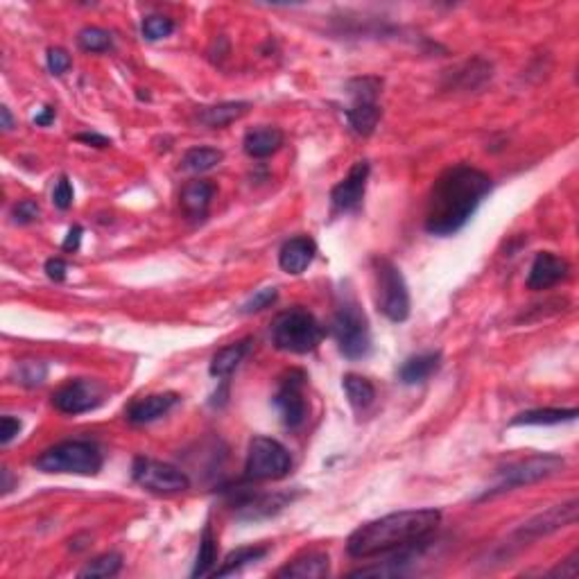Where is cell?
<instances>
[{"mask_svg":"<svg viewBox=\"0 0 579 579\" xmlns=\"http://www.w3.org/2000/svg\"><path fill=\"white\" fill-rule=\"evenodd\" d=\"M267 552H270L267 545H247V548L234 550V552L226 554L225 564L213 570V577H229V575L240 573L245 566H251L263 557H267Z\"/></svg>","mask_w":579,"mask_h":579,"instance_id":"cell-25","label":"cell"},{"mask_svg":"<svg viewBox=\"0 0 579 579\" xmlns=\"http://www.w3.org/2000/svg\"><path fill=\"white\" fill-rule=\"evenodd\" d=\"M315 254H317V245L313 238H308V235L290 238L279 251L281 270L295 276L304 274V272L308 270V265L315 260Z\"/></svg>","mask_w":579,"mask_h":579,"instance_id":"cell-16","label":"cell"},{"mask_svg":"<svg viewBox=\"0 0 579 579\" xmlns=\"http://www.w3.org/2000/svg\"><path fill=\"white\" fill-rule=\"evenodd\" d=\"M131 475L143 489L152 491V494L172 496L190 489V480L184 471L172 464H165V462L150 460V457H136L134 466H131Z\"/></svg>","mask_w":579,"mask_h":579,"instance_id":"cell-9","label":"cell"},{"mask_svg":"<svg viewBox=\"0 0 579 579\" xmlns=\"http://www.w3.org/2000/svg\"><path fill=\"white\" fill-rule=\"evenodd\" d=\"M367 181H369V163L358 161L349 171V175L330 190V204L335 213H353L365 200Z\"/></svg>","mask_w":579,"mask_h":579,"instance_id":"cell-14","label":"cell"},{"mask_svg":"<svg viewBox=\"0 0 579 579\" xmlns=\"http://www.w3.org/2000/svg\"><path fill=\"white\" fill-rule=\"evenodd\" d=\"M10 491H12L10 469H3V494H10Z\"/></svg>","mask_w":579,"mask_h":579,"instance_id":"cell-45","label":"cell"},{"mask_svg":"<svg viewBox=\"0 0 579 579\" xmlns=\"http://www.w3.org/2000/svg\"><path fill=\"white\" fill-rule=\"evenodd\" d=\"M491 193V179L471 165H453L430 190L425 231L432 235H455L473 218L478 206Z\"/></svg>","mask_w":579,"mask_h":579,"instance_id":"cell-1","label":"cell"},{"mask_svg":"<svg viewBox=\"0 0 579 579\" xmlns=\"http://www.w3.org/2000/svg\"><path fill=\"white\" fill-rule=\"evenodd\" d=\"M107 387L98 380L89 378H77L66 383L64 387L52 394V405L55 409L64 412V415H84V412H91V409L100 408L105 403Z\"/></svg>","mask_w":579,"mask_h":579,"instance_id":"cell-10","label":"cell"},{"mask_svg":"<svg viewBox=\"0 0 579 579\" xmlns=\"http://www.w3.org/2000/svg\"><path fill=\"white\" fill-rule=\"evenodd\" d=\"M579 554L577 552H573L568 557V559L564 561V564H559L557 566V568H552L550 570V577H577V573H579Z\"/></svg>","mask_w":579,"mask_h":579,"instance_id":"cell-39","label":"cell"},{"mask_svg":"<svg viewBox=\"0 0 579 579\" xmlns=\"http://www.w3.org/2000/svg\"><path fill=\"white\" fill-rule=\"evenodd\" d=\"M70 64H73V59H70V55L66 51H61V48H51L48 51V70H51L52 75H64L66 70L70 68Z\"/></svg>","mask_w":579,"mask_h":579,"instance_id":"cell-37","label":"cell"},{"mask_svg":"<svg viewBox=\"0 0 579 579\" xmlns=\"http://www.w3.org/2000/svg\"><path fill=\"white\" fill-rule=\"evenodd\" d=\"M175 32V20L168 19V16H147L143 20V36L150 41H159L165 39V36H171Z\"/></svg>","mask_w":579,"mask_h":579,"instance_id":"cell-33","label":"cell"},{"mask_svg":"<svg viewBox=\"0 0 579 579\" xmlns=\"http://www.w3.org/2000/svg\"><path fill=\"white\" fill-rule=\"evenodd\" d=\"M577 514H579L577 500H568V503L564 504L550 507V510L532 516L527 523L520 525V527L514 532V539L535 541V539H541V536H548L552 535V532H557V529L573 525L575 520H577Z\"/></svg>","mask_w":579,"mask_h":579,"instance_id":"cell-12","label":"cell"},{"mask_svg":"<svg viewBox=\"0 0 579 579\" xmlns=\"http://www.w3.org/2000/svg\"><path fill=\"white\" fill-rule=\"evenodd\" d=\"M39 204H36L35 200L19 202V204L14 206V210H12V215H14V220L19 222V225H30V222H35L36 218H39Z\"/></svg>","mask_w":579,"mask_h":579,"instance_id":"cell-36","label":"cell"},{"mask_svg":"<svg viewBox=\"0 0 579 579\" xmlns=\"http://www.w3.org/2000/svg\"><path fill=\"white\" fill-rule=\"evenodd\" d=\"M66 272H68V265H66L64 258L45 260V274H48V279H52V281H64L66 279Z\"/></svg>","mask_w":579,"mask_h":579,"instance_id":"cell-40","label":"cell"},{"mask_svg":"<svg viewBox=\"0 0 579 579\" xmlns=\"http://www.w3.org/2000/svg\"><path fill=\"white\" fill-rule=\"evenodd\" d=\"M299 494H256V491H238L234 494V500H231V507H234L235 516L240 520H260V519H270V516H276L279 512H283L292 500Z\"/></svg>","mask_w":579,"mask_h":579,"instance_id":"cell-13","label":"cell"},{"mask_svg":"<svg viewBox=\"0 0 579 579\" xmlns=\"http://www.w3.org/2000/svg\"><path fill=\"white\" fill-rule=\"evenodd\" d=\"M276 299H279V290L263 288V290H258V292H256L250 301H245V305H242V313H258V310L270 308Z\"/></svg>","mask_w":579,"mask_h":579,"instance_id":"cell-34","label":"cell"},{"mask_svg":"<svg viewBox=\"0 0 579 579\" xmlns=\"http://www.w3.org/2000/svg\"><path fill=\"white\" fill-rule=\"evenodd\" d=\"M250 349L251 340H240L235 342V345H229L218 351V353L213 355V360H210V376H213V378H226V376L234 374L240 362L245 360V355L250 353Z\"/></svg>","mask_w":579,"mask_h":579,"instance_id":"cell-24","label":"cell"},{"mask_svg":"<svg viewBox=\"0 0 579 579\" xmlns=\"http://www.w3.org/2000/svg\"><path fill=\"white\" fill-rule=\"evenodd\" d=\"M376 305L390 321H405L409 317V292L403 274L392 260L374 258Z\"/></svg>","mask_w":579,"mask_h":579,"instance_id":"cell-7","label":"cell"},{"mask_svg":"<svg viewBox=\"0 0 579 579\" xmlns=\"http://www.w3.org/2000/svg\"><path fill=\"white\" fill-rule=\"evenodd\" d=\"M177 403H179V396H177L175 392L145 396V399H139L136 403L130 405V409H127V421L134 425L152 424V421L168 415Z\"/></svg>","mask_w":579,"mask_h":579,"instance_id":"cell-17","label":"cell"},{"mask_svg":"<svg viewBox=\"0 0 579 579\" xmlns=\"http://www.w3.org/2000/svg\"><path fill=\"white\" fill-rule=\"evenodd\" d=\"M218 564V541H215L213 527L206 525L200 539V550H197L195 568H193V577H209L213 575V566Z\"/></svg>","mask_w":579,"mask_h":579,"instance_id":"cell-28","label":"cell"},{"mask_svg":"<svg viewBox=\"0 0 579 579\" xmlns=\"http://www.w3.org/2000/svg\"><path fill=\"white\" fill-rule=\"evenodd\" d=\"M305 374L304 371H290L279 385L274 394V405L279 409L285 428L299 430L308 419V401H305Z\"/></svg>","mask_w":579,"mask_h":579,"instance_id":"cell-11","label":"cell"},{"mask_svg":"<svg viewBox=\"0 0 579 579\" xmlns=\"http://www.w3.org/2000/svg\"><path fill=\"white\" fill-rule=\"evenodd\" d=\"M380 118H383V109L376 100H360L353 102L351 109H346V120H349L351 130L360 136H371L378 127Z\"/></svg>","mask_w":579,"mask_h":579,"instance_id":"cell-23","label":"cell"},{"mask_svg":"<svg viewBox=\"0 0 579 579\" xmlns=\"http://www.w3.org/2000/svg\"><path fill=\"white\" fill-rule=\"evenodd\" d=\"M55 120V107H45L39 115L35 118L36 127H48Z\"/></svg>","mask_w":579,"mask_h":579,"instance_id":"cell-43","label":"cell"},{"mask_svg":"<svg viewBox=\"0 0 579 579\" xmlns=\"http://www.w3.org/2000/svg\"><path fill=\"white\" fill-rule=\"evenodd\" d=\"M225 155L215 147H193L181 159V168L186 172H209L215 165H220Z\"/></svg>","mask_w":579,"mask_h":579,"instance_id":"cell-29","label":"cell"},{"mask_svg":"<svg viewBox=\"0 0 579 579\" xmlns=\"http://www.w3.org/2000/svg\"><path fill=\"white\" fill-rule=\"evenodd\" d=\"M570 274V265L566 258L554 256L552 251H541L536 254L535 263L529 267L527 288L529 290H548L559 281H566Z\"/></svg>","mask_w":579,"mask_h":579,"instance_id":"cell-15","label":"cell"},{"mask_svg":"<svg viewBox=\"0 0 579 579\" xmlns=\"http://www.w3.org/2000/svg\"><path fill=\"white\" fill-rule=\"evenodd\" d=\"M577 409H557V408H545V409H529V412H520L516 419H512V425H559L568 424V421L577 419Z\"/></svg>","mask_w":579,"mask_h":579,"instance_id":"cell-26","label":"cell"},{"mask_svg":"<svg viewBox=\"0 0 579 579\" xmlns=\"http://www.w3.org/2000/svg\"><path fill=\"white\" fill-rule=\"evenodd\" d=\"M120 568H123V557L118 552H107L89 561L77 575L80 577H114L120 573Z\"/></svg>","mask_w":579,"mask_h":579,"instance_id":"cell-30","label":"cell"},{"mask_svg":"<svg viewBox=\"0 0 579 579\" xmlns=\"http://www.w3.org/2000/svg\"><path fill=\"white\" fill-rule=\"evenodd\" d=\"M292 469V457L288 448L270 437H254L250 441L245 464V480L250 482H267L281 480Z\"/></svg>","mask_w":579,"mask_h":579,"instance_id":"cell-8","label":"cell"},{"mask_svg":"<svg viewBox=\"0 0 579 579\" xmlns=\"http://www.w3.org/2000/svg\"><path fill=\"white\" fill-rule=\"evenodd\" d=\"M75 139L80 140V143L93 145V147H109V145H111V139H107V136H100V134H95V131H91V134H77Z\"/></svg>","mask_w":579,"mask_h":579,"instance_id":"cell-41","label":"cell"},{"mask_svg":"<svg viewBox=\"0 0 579 579\" xmlns=\"http://www.w3.org/2000/svg\"><path fill=\"white\" fill-rule=\"evenodd\" d=\"M441 367V353L434 351V353H421L412 355L403 362V367L399 369V380L403 385H419L425 383L432 374H437Z\"/></svg>","mask_w":579,"mask_h":579,"instance_id":"cell-21","label":"cell"},{"mask_svg":"<svg viewBox=\"0 0 579 579\" xmlns=\"http://www.w3.org/2000/svg\"><path fill=\"white\" fill-rule=\"evenodd\" d=\"M321 340H324V326L304 308L285 310L272 321V345L285 353H310L321 345Z\"/></svg>","mask_w":579,"mask_h":579,"instance_id":"cell-3","label":"cell"},{"mask_svg":"<svg viewBox=\"0 0 579 579\" xmlns=\"http://www.w3.org/2000/svg\"><path fill=\"white\" fill-rule=\"evenodd\" d=\"M77 44H80L82 51L86 52H107L111 51L114 45V39L107 30L102 28H84V30L77 35Z\"/></svg>","mask_w":579,"mask_h":579,"instance_id":"cell-31","label":"cell"},{"mask_svg":"<svg viewBox=\"0 0 579 579\" xmlns=\"http://www.w3.org/2000/svg\"><path fill=\"white\" fill-rule=\"evenodd\" d=\"M20 428H23V424H20L19 419H14V416H3V419H0V444H12V441L16 440V434L20 432Z\"/></svg>","mask_w":579,"mask_h":579,"instance_id":"cell-38","label":"cell"},{"mask_svg":"<svg viewBox=\"0 0 579 579\" xmlns=\"http://www.w3.org/2000/svg\"><path fill=\"white\" fill-rule=\"evenodd\" d=\"M0 118H3V130L10 131L14 127V120H12V114L7 107H0Z\"/></svg>","mask_w":579,"mask_h":579,"instance_id":"cell-44","label":"cell"},{"mask_svg":"<svg viewBox=\"0 0 579 579\" xmlns=\"http://www.w3.org/2000/svg\"><path fill=\"white\" fill-rule=\"evenodd\" d=\"M342 385H345L346 399H349L351 408L358 409V412L367 409L376 401V387L365 376L346 374L345 378H342Z\"/></svg>","mask_w":579,"mask_h":579,"instance_id":"cell-27","label":"cell"},{"mask_svg":"<svg viewBox=\"0 0 579 579\" xmlns=\"http://www.w3.org/2000/svg\"><path fill=\"white\" fill-rule=\"evenodd\" d=\"M333 335L342 355L349 360H362L371 353L369 320L355 301H346L335 310Z\"/></svg>","mask_w":579,"mask_h":579,"instance_id":"cell-6","label":"cell"},{"mask_svg":"<svg viewBox=\"0 0 579 579\" xmlns=\"http://www.w3.org/2000/svg\"><path fill=\"white\" fill-rule=\"evenodd\" d=\"M102 453L93 441L70 440L44 450L35 460V466L44 473L95 475L102 469Z\"/></svg>","mask_w":579,"mask_h":579,"instance_id":"cell-5","label":"cell"},{"mask_svg":"<svg viewBox=\"0 0 579 579\" xmlns=\"http://www.w3.org/2000/svg\"><path fill=\"white\" fill-rule=\"evenodd\" d=\"M16 383L23 385V387H39L44 385L45 376H48V367L45 362H39V360H26L16 367Z\"/></svg>","mask_w":579,"mask_h":579,"instance_id":"cell-32","label":"cell"},{"mask_svg":"<svg viewBox=\"0 0 579 579\" xmlns=\"http://www.w3.org/2000/svg\"><path fill=\"white\" fill-rule=\"evenodd\" d=\"M440 510H405L360 525L346 541V552L355 559H371L399 552L401 548L428 541L440 527Z\"/></svg>","mask_w":579,"mask_h":579,"instance_id":"cell-2","label":"cell"},{"mask_svg":"<svg viewBox=\"0 0 579 579\" xmlns=\"http://www.w3.org/2000/svg\"><path fill=\"white\" fill-rule=\"evenodd\" d=\"M82 234H84V231H82V226H73V229L68 231V235H66V240H64V250L66 251H75L77 247H80V242H82Z\"/></svg>","mask_w":579,"mask_h":579,"instance_id":"cell-42","label":"cell"},{"mask_svg":"<svg viewBox=\"0 0 579 579\" xmlns=\"http://www.w3.org/2000/svg\"><path fill=\"white\" fill-rule=\"evenodd\" d=\"M564 464L566 462L561 460L559 455H529L525 460H519L514 464H507L504 469L496 471V475L491 478V485L487 487L485 494L480 496V500L494 498V496L507 494V491L519 489V487L535 485V482H541V480L552 478L554 473H559L564 469Z\"/></svg>","mask_w":579,"mask_h":579,"instance_id":"cell-4","label":"cell"},{"mask_svg":"<svg viewBox=\"0 0 579 579\" xmlns=\"http://www.w3.org/2000/svg\"><path fill=\"white\" fill-rule=\"evenodd\" d=\"M250 102H222V105L204 107L197 114V120H200L202 125L209 127V130H222V127L242 118L250 111Z\"/></svg>","mask_w":579,"mask_h":579,"instance_id":"cell-22","label":"cell"},{"mask_svg":"<svg viewBox=\"0 0 579 579\" xmlns=\"http://www.w3.org/2000/svg\"><path fill=\"white\" fill-rule=\"evenodd\" d=\"M329 575V554L305 552L276 573V577H299V579H321Z\"/></svg>","mask_w":579,"mask_h":579,"instance_id":"cell-18","label":"cell"},{"mask_svg":"<svg viewBox=\"0 0 579 579\" xmlns=\"http://www.w3.org/2000/svg\"><path fill=\"white\" fill-rule=\"evenodd\" d=\"M52 202L59 210H68L73 206V186H70L68 177H59L55 186V193H52Z\"/></svg>","mask_w":579,"mask_h":579,"instance_id":"cell-35","label":"cell"},{"mask_svg":"<svg viewBox=\"0 0 579 579\" xmlns=\"http://www.w3.org/2000/svg\"><path fill=\"white\" fill-rule=\"evenodd\" d=\"M245 152L251 156V159H267L274 152L281 150V145H283V131L279 127H256V130L247 131L245 140Z\"/></svg>","mask_w":579,"mask_h":579,"instance_id":"cell-19","label":"cell"},{"mask_svg":"<svg viewBox=\"0 0 579 579\" xmlns=\"http://www.w3.org/2000/svg\"><path fill=\"white\" fill-rule=\"evenodd\" d=\"M215 195V186L210 181H190V184L184 186L181 190V206H184V213L193 220H204L206 213H209L210 200Z\"/></svg>","mask_w":579,"mask_h":579,"instance_id":"cell-20","label":"cell"}]
</instances>
